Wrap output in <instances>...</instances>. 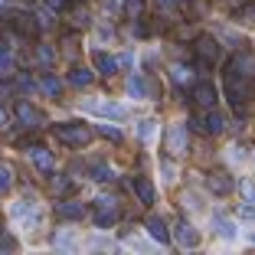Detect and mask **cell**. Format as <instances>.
<instances>
[{
	"label": "cell",
	"instance_id": "obj_1",
	"mask_svg": "<svg viewBox=\"0 0 255 255\" xmlns=\"http://www.w3.org/2000/svg\"><path fill=\"white\" fill-rule=\"evenodd\" d=\"M53 134L59 137L62 144H69V147H89L95 131H92L85 121H62V125H53Z\"/></svg>",
	"mask_w": 255,
	"mask_h": 255
},
{
	"label": "cell",
	"instance_id": "obj_2",
	"mask_svg": "<svg viewBox=\"0 0 255 255\" xmlns=\"http://www.w3.org/2000/svg\"><path fill=\"white\" fill-rule=\"evenodd\" d=\"M252 79H246V75H236V72H226V95H229V102L236 105V112L246 115V102L252 98Z\"/></svg>",
	"mask_w": 255,
	"mask_h": 255
},
{
	"label": "cell",
	"instance_id": "obj_3",
	"mask_svg": "<svg viewBox=\"0 0 255 255\" xmlns=\"http://www.w3.org/2000/svg\"><path fill=\"white\" fill-rule=\"evenodd\" d=\"M219 56H223V49H219V43L210 36V33L196 36V66H200V69L216 66V62H219Z\"/></svg>",
	"mask_w": 255,
	"mask_h": 255
},
{
	"label": "cell",
	"instance_id": "obj_4",
	"mask_svg": "<svg viewBox=\"0 0 255 255\" xmlns=\"http://www.w3.org/2000/svg\"><path fill=\"white\" fill-rule=\"evenodd\" d=\"M115 223H118V200L115 196H98L95 200V226L98 229H108Z\"/></svg>",
	"mask_w": 255,
	"mask_h": 255
},
{
	"label": "cell",
	"instance_id": "obj_5",
	"mask_svg": "<svg viewBox=\"0 0 255 255\" xmlns=\"http://www.w3.org/2000/svg\"><path fill=\"white\" fill-rule=\"evenodd\" d=\"M3 20L13 26L20 36H36L39 33V23H36V16L33 13H26V10H10V13H3Z\"/></svg>",
	"mask_w": 255,
	"mask_h": 255
},
{
	"label": "cell",
	"instance_id": "obj_6",
	"mask_svg": "<svg viewBox=\"0 0 255 255\" xmlns=\"http://www.w3.org/2000/svg\"><path fill=\"white\" fill-rule=\"evenodd\" d=\"M128 95L137 98V102H144V98H150V95H160V85L154 82V79H144L141 72H134L131 79H128Z\"/></svg>",
	"mask_w": 255,
	"mask_h": 255
},
{
	"label": "cell",
	"instance_id": "obj_7",
	"mask_svg": "<svg viewBox=\"0 0 255 255\" xmlns=\"http://www.w3.org/2000/svg\"><path fill=\"white\" fill-rule=\"evenodd\" d=\"M82 108L85 112H92V115H102V118H112V121H118V118H125V105H115V102H105V98H89V102H82Z\"/></svg>",
	"mask_w": 255,
	"mask_h": 255
},
{
	"label": "cell",
	"instance_id": "obj_8",
	"mask_svg": "<svg viewBox=\"0 0 255 255\" xmlns=\"http://www.w3.org/2000/svg\"><path fill=\"white\" fill-rule=\"evenodd\" d=\"M16 121H20L23 128H26V131H36V128H43V112H39V108H33L30 102H20V105H16Z\"/></svg>",
	"mask_w": 255,
	"mask_h": 255
},
{
	"label": "cell",
	"instance_id": "obj_9",
	"mask_svg": "<svg viewBox=\"0 0 255 255\" xmlns=\"http://www.w3.org/2000/svg\"><path fill=\"white\" fill-rule=\"evenodd\" d=\"M187 141H190L187 128H183V125H177V121H173V125L167 128V150H170L173 157H180L183 150H187Z\"/></svg>",
	"mask_w": 255,
	"mask_h": 255
},
{
	"label": "cell",
	"instance_id": "obj_10",
	"mask_svg": "<svg viewBox=\"0 0 255 255\" xmlns=\"http://www.w3.org/2000/svg\"><path fill=\"white\" fill-rule=\"evenodd\" d=\"M170 239H177V246H183V249H196V246H200V233H196L187 219H177Z\"/></svg>",
	"mask_w": 255,
	"mask_h": 255
},
{
	"label": "cell",
	"instance_id": "obj_11",
	"mask_svg": "<svg viewBox=\"0 0 255 255\" xmlns=\"http://www.w3.org/2000/svg\"><path fill=\"white\" fill-rule=\"evenodd\" d=\"M144 233H147L154 242H160V246H170V233H167V223L160 216H147L144 219Z\"/></svg>",
	"mask_w": 255,
	"mask_h": 255
},
{
	"label": "cell",
	"instance_id": "obj_12",
	"mask_svg": "<svg viewBox=\"0 0 255 255\" xmlns=\"http://www.w3.org/2000/svg\"><path fill=\"white\" fill-rule=\"evenodd\" d=\"M26 147H30V157H33V164H36V170L43 173V177H49V173H53V154L46 147H39V144H33V141H26Z\"/></svg>",
	"mask_w": 255,
	"mask_h": 255
},
{
	"label": "cell",
	"instance_id": "obj_13",
	"mask_svg": "<svg viewBox=\"0 0 255 255\" xmlns=\"http://www.w3.org/2000/svg\"><path fill=\"white\" fill-rule=\"evenodd\" d=\"M226 72H236V75H246V79H252V75H255V56H252V53H236Z\"/></svg>",
	"mask_w": 255,
	"mask_h": 255
},
{
	"label": "cell",
	"instance_id": "obj_14",
	"mask_svg": "<svg viewBox=\"0 0 255 255\" xmlns=\"http://www.w3.org/2000/svg\"><path fill=\"white\" fill-rule=\"evenodd\" d=\"M206 187H210L216 196H226L229 190H233V177L223 173V170H210V173H206Z\"/></svg>",
	"mask_w": 255,
	"mask_h": 255
},
{
	"label": "cell",
	"instance_id": "obj_15",
	"mask_svg": "<svg viewBox=\"0 0 255 255\" xmlns=\"http://www.w3.org/2000/svg\"><path fill=\"white\" fill-rule=\"evenodd\" d=\"M193 102H196L200 108H213V105H216V85L203 79V82L193 89Z\"/></svg>",
	"mask_w": 255,
	"mask_h": 255
},
{
	"label": "cell",
	"instance_id": "obj_16",
	"mask_svg": "<svg viewBox=\"0 0 255 255\" xmlns=\"http://www.w3.org/2000/svg\"><path fill=\"white\" fill-rule=\"evenodd\" d=\"M56 213H59L62 219H82L89 210H85V203H79V200H62L59 206H56Z\"/></svg>",
	"mask_w": 255,
	"mask_h": 255
},
{
	"label": "cell",
	"instance_id": "obj_17",
	"mask_svg": "<svg viewBox=\"0 0 255 255\" xmlns=\"http://www.w3.org/2000/svg\"><path fill=\"white\" fill-rule=\"evenodd\" d=\"M95 69H98V75H105V79H112V75H118V59L115 56H108V53H95Z\"/></svg>",
	"mask_w": 255,
	"mask_h": 255
},
{
	"label": "cell",
	"instance_id": "obj_18",
	"mask_svg": "<svg viewBox=\"0 0 255 255\" xmlns=\"http://www.w3.org/2000/svg\"><path fill=\"white\" fill-rule=\"evenodd\" d=\"M134 193H137V200L147 203V206L157 200V190H154V183H150L147 177H134Z\"/></svg>",
	"mask_w": 255,
	"mask_h": 255
},
{
	"label": "cell",
	"instance_id": "obj_19",
	"mask_svg": "<svg viewBox=\"0 0 255 255\" xmlns=\"http://www.w3.org/2000/svg\"><path fill=\"white\" fill-rule=\"evenodd\" d=\"M92 82H95V72L85 69V66H75L72 72H69V85H75V89H85V85H92Z\"/></svg>",
	"mask_w": 255,
	"mask_h": 255
},
{
	"label": "cell",
	"instance_id": "obj_20",
	"mask_svg": "<svg viewBox=\"0 0 255 255\" xmlns=\"http://www.w3.org/2000/svg\"><path fill=\"white\" fill-rule=\"evenodd\" d=\"M39 92H43V95H49V98H62V82L56 79L53 72H46L43 79H39Z\"/></svg>",
	"mask_w": 255,
	"mask_h": 255
},
{
	"label": "cell",
	"instance_id": "obj_21",
	"mask_svg": "<svg viewBox=\"0 0 255 255\" xmlns=\"http://www.w3.org/2000/svg\"><path fill=\"white\" fill-rule=\"evenodd\" d=\"M223 128H226V115L223 112H210L206 118H203V131H206V134H219Z\"/></svg>",
	"mask_w": 255,
	"mask_h": 255
},
{
	"label": "cell",
	"instance_id": "obj_22",
	"mask_svg": "<svg viewBox=\"0 0 255 255\" xmlns=\"http://www.w3.org/2000/svg\"><path fill=\"white\" fill-rule=\"evenodd\" d=\"M233 16L242 23V26H255V0H246L242 7H236Z\"/></svg>",
	"mask_w": 255,
	"mask_h": 255
},
{
	"label": "cell",
	"instance_id": "obj_23",
	"mask_svg": "<svg viewBox=\"0 0 255 255\" xmlns=\"http://www.w3.org/2000/svg\"><path fill=\"white\" fill-rule=\"evenodd\" d=\"M137 137H141L144 144H150L154 137H157V121L154 118H141L137 121Z\"/></svg>",
	"mask_w": 255,
	"mask_h": 255
},
{
	"label": "cell",
	"instance_id": "obj_24",
	"mask_svg": "<svg viewBox=\"0 0 255 255\" xmlns=\"http://www.w3.org/2000/svg\"><path fill=\"white\" fill-rule=\"evenodd\" d=\"M170 82L173 85H190L193 82V69L190 66H173L170 69Z\"/></svg>",
	"mask_w": 255,
	"mask_h": 255
},
{
	"label": "cell",
	"instance_id": "obj_25",
	"mask_svg": "<svg viewBox=\"0 0 255 255\" xmlns=\"http://www.w3.org/2000/svg\"><path fill=\"white\" fill-rule=\"evenodd\" d=\"M213 229H216V236H223V239H233L236 236V223H229V219H223V216L213 219Z\"/></svg>",
	"mask_w": 255,
	"mask_h": 255
},
{
	"label": "cell",
	"instance_id": "obj_26",
	"mask_svg": "<svg viewBox=\"0 0 255 255\" xmlns=\"http://www.w3.org/2000/svg\"><path fill=\"white\" fill-rule=\"evenodd\" d=\"M92 180L95 183H108V180H115V170L108 164H95L92 167Z\"/></svg>",
	"mask_w": 255,
	"mask_h": 255
},
{
	"label": "cell",
	"instance_id": "obj_27",
	"mask_svg": "<svg viewBox=\"0 0 255 255\" xmlns=\"http://www.w3.org/2000/svg\"><path fill=\"white\" fill-rule=\"evenodd\" d=\"M98 134L102 137H108V141H125V131H121V128H115V125H98Z\"/></svg>",
	"mask_w": 255,
	"mask_h": 255
},
{
	"label": "cell",
	"instance_id": "obj_28",
	"mask_svg": "<svg viewBox=\"0 0 255 255\" xmlns=\"http://www.w3.org/2000/svg\"><path fill=\"white\" fill-rule=\"evenodd\" d=\"M36 23H39V30H43V26H46V30H49V26H56V10L43 7V10L36 13Z\"/></svg>",
	"mask_w": 255,
	"mask_h": 255
},
{
	"label": "cell",
	"instance_id": "obj_29",
	"mask_svg": "<svg viewBox=\"0 0 255 255\" xmlns=\"http://www.w3.org/2000/svg\"><path fill=\"white\" fill-rule=\"evenodd\" d=\"M36 62H39V66H53V62H56V53L49 49V46H36Z\"/></svg>",
	"mask_w": 255,
	"mask_h": 255
},
{
	"label": "cell",
	"instance_id": "obj_30",
	"mask_svg": "<svg viewBox=\"0 0 255 255\" xmlns=\"http://www.w3.org/2000/svg\"><path fill=\"white\" fill-rule=\"evenodd\" d=\"M10 187H13V167L0 164V190H10Z\"/></svg>",
	"mask_w": 255,
	"mask_h": 255
},
{
	"label": "cell",
	"instance_id": "obj_31",
	"mask_svg": "<svg viewBox=\"0 0 255 255\" xmlns=\"http://www.w3.org/2000/svg\"><path fill=\"white\" fill-rule=\"evenodd\" d=\"M72 23H79V26H85V23H89V10H85V3H75V10H72Z\"/></svg>",
	"mask_w": 255,
	"mask_h": 255
},
{
	"label": "cell",
	"instance_id": "obj_32",
	"mask_svg": "<svg viewBox=\"0 0 255 255\" xmlns=\"http://www.w3.org/2000/svg\"><path fill=\"white\" fill-rule=\"evenodd\" d=\"M160 173H164V180H167V183H173V177H177V170H173L170 160H160Z\"/></svg>",
	"mask_w": 255,
	"mask_h": 255
},
{
	"label": "cell",
	"instance_id": "obj_33",
	"mask_svg": "<svg viewBox=\"0 0 255 255\" xmlns=\"http://www.w3.org/2000/svg\"><path fill=\"white\" fill-rule=\"evenodd\" d=\"M242 196L249 203H255V180H242Z\"/></svg>",
	"mask_w": 255,
	"mask_h": 255
},
{
	"label": "cell",
	"instance_id": "obj_34",
	"mask_svg": "<svg viewBox=\"0 0 255 255\" xmlns=\"http://www.w3.org/2000/svg\"><path fill=\"white\" fill-rule=\"evenodd\" d=\"M0 249H3V252H10V249H16V239L10 233H0Z\"/></svg>",
	"mask_w": 255,
	"mask_h": 255
},
{
	"label": "cell",
	"instance_id": "obj_35",
	"mask_svg": "<svg viewBox=\"0 0 255 255\" xmlns=\"http://www.w3.org/2000/svg\"><path fill=\"white\" fill-rule=\"evenodd\" d=\"M121 7H125L131 16H137V13H141V0H121Z\"/></svg>",
	"mask_w": 255,
	"mask_h": 255
},
{
	"label": "cell",
	"instance_id": "obj_36",
	"mask_svg": "<svg viewBox=\"0 0 255 255\" xmlns=\"http://www.w3.org/2000/svg\"><path fill=\"white\" fill-rule=\"evenodd\" d=\"M10 95H13V82H10V79H0V102L10 98Z\"/></svg>",
	"mask_w": 255,
	"mask_h": 255
},
{
	"label": "cell",
	"instance_id": "obj_37",
	"mask_svg": "<svg viewBox=\"0 0 255 255\" xmlns=\"http://www.w3.org/2000/svg\"><path fill=\"white\" fill-rule=\"evenodd\" d=\"M53 183H56V190H62V193H66V190H75V183H72V180H66V177H56Z\"/></svg>",
	"mask_w": 255,
	"mask_h": 255
},
{
	"label": "cell",
	"instance_id": "obj_38",
	"mask_svg": "<svg viewBox=\"0 0 255 255\" xmlns=\"http://www.w3.org/2000/svg\"><path fill=\"white\" fill-rule=\"evenodd\" d=\"M43 3H46L49 10H56V13H59V10H66V3H69V0H43Z\"/></svg>",
	"mask_w": 255,
	"mask_h": 255
},
{
	"label": "cell",
	"instance_id": "obj_39",
	"mask_svg": "<svg viewBox=\"0 0 255 255\" xmlns=\"http://www.w3.org/2000/svg\"><path fill=\"white\" fill-rule=\"evenodd\" d=\"M229 157H233V164H242V160H246V147H233Z\"/></svg>",
	"mask_w": 255,
	"mask_h": 255
},
{
	"label": "cell",
	"instance_id": "obj_40",
	"mask_svg": "<svg viewBox=\"0 0 255 255\" xmlns=\"http://www.w3.org/2000/svg\"><path fill=\"white\" fill-rule=\"evenodd\" d=\"M239 216L242 219H255V206H252V203H246V206L239 210Z\"/></svg>",
	"mask_w": 255,
	"mask_h": 255
},
{
	"label": "cell",
	"instance_id": "obj_41",
	"mask_svg": "<svg viewBox=\"0 0 255 255\" xmlns=\"http://www.w3.org/2000/svg\"><path fill=\"white\" fill-rule=\"evenodd\" d=\"M157 7H187V0H157Z\"/></svg>",
	"mask_w": 255,
	"mask_h": 255
},
{
	"label": "cell",
	"instance_id": "obj_42",
	"mask_svg": "<svg viewBox=\"0 0 255 255\" xmlns=\"http://www.w3.org/2000/svg\"><path fill=\"white\" fill-rule=\"evenodd\" d=\"M20 89H23V92H33V82H30V75H20Z\"/></svg>",
	"mask_w": 255,
	"mask_h": 255
},
{
	"label": "cell",
	"instance_id": "obj_43",
	"mask_svg": "<svg viewBox=\"0 0 255 255\" xmlns=\"http://www.w3.org/2000/svg\"><path fill=\"white\" fill-rule=\"evenodd\" d=\"M7 121H10V115H7V108L0 105V128H7Z\"/></svg>",
	"mask_w": 255,
	"mask_h": 255
},
{
	"label": "cell",
	"instance_id": "obj_44",
	"mask_svg": "<svg viewBox=\"0 0 255 255\" xmlns=\"http://www.w3.org/2000/svg\"><path fill=\"white\" fill-rule=\"evenodd\" d=\"M249 239H252V242H255V233H252V236H249Z\"/></svg>",
	"mask_w": 255,
	"mask_h": 255
}]
</instances>
